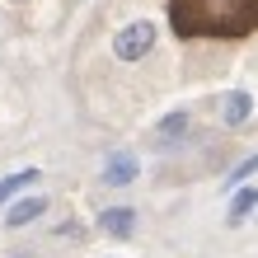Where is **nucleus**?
Returning <instances> with one entry per match:
<instances>
[{"label":"nucleus","mask_w":258,"mask_h":258,"mask_svg":"<svg viewBox=\"0 0 258 258\" xmlns=\"http://www.w3.org/2000/svg\"><path fill=\"white\" fill-rule=\"evenodd\" d=\"M169 28L178 38H244L258 28V0H174Z\"/></svg>","instance_id":"obj_1"},{"label":"nucleus","mask_w":258,"mask_h":258,"mask_svg":"<svg viewBox=\"0 0 258 258\" xmlns=\"http://www.w3.org/2000/svg\"><path fill=\"white\" fill-rule=\"evenodd\" d=\"M150 47H155V24L150 19H136V24H127V28L113 33V56L117 61H141Z\"/></svg>","instance_id":"obj_2"},{"label":"nucleus","mask_w":258,"mask_h":258,"mask_svg":"<svg viewBox=\"0 0 258 258\" xmlns=\"http://www.w3.org/2000/svg\"><path fill=\"white\" fill-rule=\"evenodd\" d=\"M136 174H141V164H136V155H127V150L108 155V164H103V183H108V188H122V183H132Z\"/></svg>","instance_id":"obj_3"},{"label":"nucleus","mask_w":258,"mask_h":258,"mask_svg":"<svg viewBox=\"0 0 258 258\" xmlns=\"http://www.w3.org/2000/svg\"><path fill=\"white\" fill-rule=\"evenodd\" d=\"M99 230L113 235V239H127V235L136 230V211H132V207H108V211H99Z\"/></svg>","instance_id":"obj_4"},{"label":"nucleus","mask_w":258,"mask_h":258,"mask_svg":"<svg viewBox=\"0 0 258 258\" xmlns=\"http://www.w3.org/2000/svg\"><path fill=\"white\" fill-rule=\"evenodd\" d=\"M249 113H253V94H249V89H230L225 103H221V122L239 127V122H249Z\"/></svg>","instance_id":"obj_5"},{"label":"nucleus","mask_w":258,"mask_h":258,"mask_svg":"<svg viewBox=\"0 0 258 258\" xmlns=\"http://www.w3.org/2000/svg\"><path fill=\"white\" fill-rule=\"evenodd\" d=\"M42 211H47V197H24V202H14V207L5 211V225H10V230H19V225L38 221Z\"/></svg>","instance_id":"obj_6"},{"label":"nucleus","mask_w":258,"mask_h":258,"mask_svg":"<svg viewBox=\"0 0 258 258\" xmlns=\"http://www.w3.org/2000/svg\"><path fill=\"white\" fill-rule=\"evenodd\" d=\"M253 211H258V188H239V192L230 197V211H225V221L239 225L244 216H253Z\"/></svg>","instance_id":"obj_7"},{"label":"nucleus","mask_w":258,"mask_h":258,"mask_svg":"<svg viewBox=\"0 0 258 258\" xmlns=\"http://www.w3.org/2000/svg\"><path fill=\"white\" fill-rule=\"evenodd\" d=\"M28 183H38V169H19V174H5L0 178V202H10L14 192H24Z\"/></svg>","instance_id":"obj_8"},{"label":"nucleus","mask_w":258,"mask_h":258,"mask_svg":"<svg viewBox=\"0 0 258 258\" xmlns=\"http://www.w3.org/2000/svg\"><path fill=\"white\" fill-rule=\"evenodd\" d=\"M183 132H188V117H183V113H169V117H164V122H160L155 141H178V136H183Z\"/></svg>","instance_id":"obj_9"},{"label":"nucleus","mask_w":258,"mask_h":258,"mask_svg":"<svg viewBox=\"0 0 258 258\" xmlns=\"http://www.w3.org/2000/svg\"><path fill=\"white\" fill-rule=\"evenodd\" d=\"M258 169V155H249V160H239V169H230L225 174V188H244V178Z\"/></svg>","instance_id":"obj_10"}]
</instances>
